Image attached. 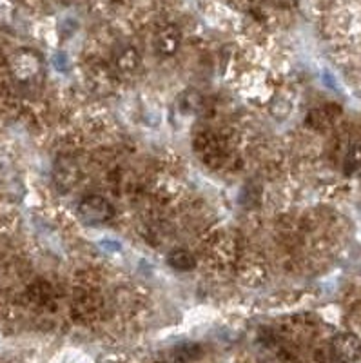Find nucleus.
Wrapping results in <instances>:
<instances>
[{
    "mask_svg": "<svg viewBox=\"0 0 361 363\" xmlns=\"http://www.w3.org/2000/svg\"><path fill=\"white\" fill-rule=\"evenodd\" d=\"M78 216L87 225H99L115 216V207L100 194H87L78 203Z\"/></svg>",
    "mask_w": 361,
    "mask_h": 363,
    "instance_id": "obj_1",
    "label": "nucleus"
},
{
    "mask_svg": "<svg viewBox=\"0 0 361 363\" xmlns=\"http://www.w3.org/2000/svg\"><path fill=\"white\" fill-rule=\"evenodd\" d=\"M194 151L209 167H220L227 158L226 145L222 144L220 136L211 131L200 133L194 138Z\"/></svg>",
    "mask_w": 361,
    "mask_h": 363,
    "instance_id": "obj_2",
    "label": "nucleus"
},
{
    "mask_svg": "<svg viewBox=\"0 0 361 363\" xmlns=\"http://www.w3.org/2000/svg\"><path fill=\"white\" fill-rule=\"evenodd\" d=\"M331 354L338 363H354L361 356V340L352 333H341L331 342Z\"/></svg>",
    "mask_w": 361,
    "mask_h": 363,
    "instance_id": "obj_3",
    "label": "nucleus"
},
{
    "mask_svg": "<svg viewBox=\"0 0 361 363\" xmlns=\"http://www.w3.org/2000/svg\"><path fill=\"white\" fill-rule=\"evenodd\" d=\"M42 69V58L31 50H21L13 55L11 71L18 80H31Z\"/></svg>",
    "mask_w": 361,
    "mask_h": 363,
    "instance_id": "obj_4",
    "label": "nucleus"
},
{
    "mask_svg": "<svg viewBox=\"0 0 361 363\" xmlns=\"http://www.w3.org/2000/svg\"><path fill=\"white\" fill-rule=\"evenodd\" d=\"M80 167H78L77 162L70 157H62L55 162L53 167V178L55 184H57L60 189L67 191L73 186H77L78 180H80Z\"/></svg>",
    "mask_w": 361,
    "mask_h": 363,
    "instance_id": "obj_5",
    "label": "nucleus"
},
{
    "mask_svg": "<svg viewBox=\"0 0 361 363\" xmlns=\"http://www.w3.org/2000/svg\"><path fill=\"white\" fill-rule=\"evenodd\" d=\"M182 44V31L178 26L167 24L160 28L155 35V50L156 53L164 55V57H172L177 55Z\"/></svg>",
    "mask_w": 361,
    "mask_h": 363,
    "instance_id": "obj_6",
    "label": "nucleus"
},
{
    "mask_svg": "<svg viewBox=\"0 0 361 363\" xmlns=\"http://www.w3.org/2000/svg\"><path fill=\"white\" fill-rule=\"evenodd\" d=\"M100 307H102V301L99 294L93 291H78L77 296L73 298V314L84 322L99 316Z\"/></svg>",
    "mask_w": 361,
    "mask_h": 363,
    "instance_id": "obj_7",
    "label": "nucleus"
},
{
    "mask_svg": "<svg viewBox=\"0 0 361 363\" xmlns=\"http://www.w3.org/2000/svg\"><path fill=\"white\" fill-rule=\"evenodd\" d=\"M338 115H340V108H336V106H325L321 109H312L305 122L312 129H327Z\"/></svg>",
    "mask_w": 361,
    "mask_h": 363,
    "instance_id": "obj_8",
    "label": "nucleus"
},
{
    "mask_svg": "<svg viewBox=\"0 0 361 363\" xmlns=\"http://www.w3.org/2000/svg\"><path fill=\"white\" fill-rule=\"evenodd\" d=\"M28 296L37 306H50L51 301L55 300V291L48 281H37V284L29 287Z\"/></svg>",
    "mask_w": 361,
    "mask_h": 363,
    "instance_id": "obj_9",
    "label": "nucleus"
},
{
    "mask_svg": "<svg viewBox=\"0 0 361 363\" xmlns=\"http://www.w3.org/2000/svg\"><path fill=\"white\" fill-rule=\"evenodd\" d=\"M167 264L174 271H191L194 267V256L187 249H174V251L169 252Z\"/></svg>",
    "mask_w": 361,
    "mask_h": 363,
    "instance_id": "obj_10",
    "label": "nucleus"
},
{
    "mask_svg": "<svg viewBox=\"0 0 361 363\" xmlns=\"http://www.w3.org/2000/svg\"><path fill=\"white\" fill-rule=\"evenodd\" d=\"M140 64H142V58H140L138 51L131 48V45L123 48L118 57H116V67L123 71V73H131V71L138 69Z\"/></svg>",
    "mask_w": 361,
    "mask_h": 363,
    "instance_id": "obj_11",
    "label": "nucleus"
},
{
    "mask_svg": "<svg viewBox=\"0 0 361 363\" xmlns=\"http://www.w3.org/2000/svg\"><path fill=\"white\" fill-rule=\"evenodd\" d=\"M360 167H361V145H354V147H350L347 157H345L343 169L347 174H352L356 173Z\"/></svg>",
    "mask_w": 361,
    "mask_h": 363,
    "instance_id": "obj_12",
    "label": "nucleus"
},
{
    "mask_svg": "<svg viewBox=\"0 0 361 363\" xmlns=\"http://www.w3.org/2000/svg\"><path fill=\"white\" fill-rule=\"evenodd\" d=\"M274 2H278V4H282V6H296V4H298V0H274Z\"/></svg>",
    "mask_w": 361,
    "mask_h": 363,
    "instance_id": "obj_13",
    "label": "nucleus"
}]
</instances>
